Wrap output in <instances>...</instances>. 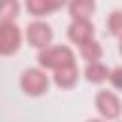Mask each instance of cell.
<instances>
[{
    "label": "cell",
    "mask_w": 122,
    "mask_h": 122,
    "mask_svg": "<svg viewBox=\"0 0 122 122\" xmlns=\"http://www.w3.org/2000/svg\"><path fill=\"white\" fill-rule=\"evenodd\" d=\"M38 61L46 69H59L63 65L72 63V53L65 46H55V48H48L46 51H42L38 55Z\"/></svg>",
    "instance_id": "6da1fadb"
},
{
    "label": "cell",
    "mask_w": 122,
    "mask_h": 122,
    "mask_svg": "<svg viewBox=\"0 0 122 122\" xmlns=\"http://www.w3.org/2000/svg\"><path fill=\"white\" fill-rule=\"evenodd\" d=\"M21 36H19V29L11 23V21H2L0 27V50L4 55L13 53L19 48Z\"/></svg>",
    "instance_id": "7a4b0ae2"
},
{
    "label": "cell",
    "mask_w": 122,
    "mask_h": 122,
    "mask_svg": "<svg viewBox=\"0 0 122 122\" xmlns=\"http://www.w3.org/2000/svg\"><path fill=\"white\" fill-rule=\"evenodd\" d=\"M21 86H23V90L29 95H40L48 88V78H46L44 72H40L36 69H30V71H25L23 72Z\"/></svg>",
    "instance_id": "3957f363"
},
{
    "label": "cell",
    "mask_w": 122,
    "mask_h": 122,
    "mask_svg": "<svg viewBox=\"0 0 122 122\" xmlns=\"http://www.w3.org/2000/svg\"><path fill=\"white\" fill-rule=\"evenodd\" d=\"M27 38L34 48H46L51 40V30L44 23H32L27 29Z\"/></svg>",
    "instance_id": "277c9868"
},
{
    "label": "cell",
    "mask_w": 122,
    "mask_h": 122,
    "mask_svg": "<svg viewBox=\"0 0 122 122\" xmlns=\"http://www.w3.org/2000/svg\"><path fill=\"white\" fill-rule=\"evenodd\" d=\"M97 109L103 116L107 118H114L118 112H120V105H118V99L111 93V92H101L97 95Z\"/></svg>",
    "instance_id": "5b68a950"
},
{
    "label": "cell",
    "mask_w": 122,
    "mask_h": 122,
    "mask_svg": "<svg viewBox=\"0 0 122 122\" xmlns=\"http://www.w3.org/2000/svg\"><path fill=\"white\" fill-rule=\"evenodd\" d=\"M92 34H93V27L86 19H76V23H72L71 29H69L71 40L78 42V44H84V42L92 40Z\"/></svg>",
    "instance_id": "8992f818"
},
{
    "label": "cell",
    "mask_w": 122,
    "mask_h": 122,
    "mask_svg": "<svg viewBox=\"0 0 122 122\" xmlns=\"http://www.w3.org/2000/svg\"><path fill=\"white\" fill-rule=\"evenodd\" d=\"M65 4V0H27V10L32 15H44L48 11H53L57 8H61Z\"/></svg>",
    "instance_id": "52a82bcc"
},
{
    "label": "cell",
    "mask_w": 122,
    "mask_h": 122,
    "mask_svg": "<svg viewBox=\"0 0 122 122\" xmlns=\"http://www.w3.org/2000/svg\"><path fill=\"white\" fill-rule=\"evenodd\" d=\"M76 76H78V69L74 67V63H69V65H63L59 69H55V82L63 88H69L76 82Z\"/></svg>",
    "instance_id": "ba28073f"
},
{
    "label": "cell",
    "mask_w": 122,
    "mask_h": 122,
    "mask_svg": "<svg viewBox=\"0 0 122 122\" xmlns=\"http://www.w3.org/2000/svg\"><path fill=\"white\" fill-rule=\"evenodd\" d=\"M69 10L74 19H86L93 11V0H72Z\"/></svg>",
    "instance_id": "9c48e42d"
},
{
    "label": "cell",
    "mask_w": 122,
    "mask_h": 122,
    "mask_svg": "<svg viewBox=\"0 0 122 122\" xmlns=\"http://www.w3.org/2000/svg\"><path fill=\"white\" fill-rule=\"evenodd\" d=\"M86 76L90 82H103L109 76V72L103 65H99L97 61H92V65H88V69H86Z\"/></svg>",
    "instance_id": "30bf717a"
},
{
    "label": "cell",
    "mask_w": 122,
    "mask_h": 122,
    "mask_svg": "<svg viewBox=\"0 0 122 122\" xmlns=\"http://www.w3.org/2000/svg\"><path fill=\"white\" fill-rule=\"evenodd\" d=\"M80 51H82V55H84L88 61H97V59L101 57L99 44H97V42H93V40H88V42H84V44L80 46Z\"/></svg>",
    "instance_id": "8fae6325"
},
{
    "label": "cell",
    "mask_w": 122,
    "mask_h": 122,
    "mask_svg": "<svg viewBox=\"0 0 122 122\" xmlns=\"http://www.w3.org/2000/svg\"><path fill=\"white\" fill-rule=\"evenodd\" d=\"M19 6L15 0H2V21H11L13 17H17Z\"/></svg>",
    "instance_id": "7c38bea8"
},
{
    "label": "cell",
    "mask_w": 122,
    "mask_h": 122,
    "mask_svg": "<svg viewBox=\"0 0 122 122\" xmlns=\"http://www.w3.org/2000/svg\"><path fill=\"white\" fill-rule=\"evenodd\" d=\"M109 29L112 34H122V11H114L109 19Z\"/></svg>",
    "instance_id": "4fadbf2b"
},
{
    "label": "cell",
    "mask_w": 122,
    "mask_h": 122,
    "mask_svg": "<svg viewBox=\"0 0 122 122\" xmlns=\"http://www.w3.org/2000/svg\"><path fill=\"white\" fill-rule=\"evenodd\" d=\"M111 82L114 84V88H122V69L112 71V74H111Z\"/></svg>",
    "instance_id": "5bb4252c"
},
{
    "label": "cell",
    "mask_w": 122,
    "mask_h": 122,
    "mask_svg": "<svg viewBox=\"0 0 122 122\" xmlns=\"http://www.w3.org/2000/svg\"><path fill=\"white\" fill-rule=\"evenodd\" d=\"M120 50H122V42H120Z\"/></svg>",
    "instance_id": "9a60e30c"
}]
</instances>
